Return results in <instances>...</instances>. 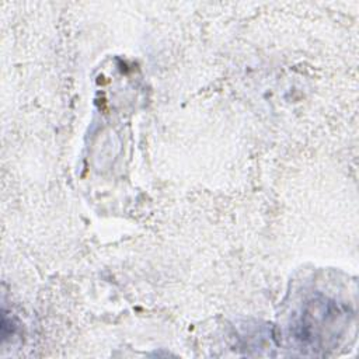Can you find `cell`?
<instances>
[{"label":"cell","instance_id":"1","mask_svg":"<svg viewBox=\"0 0 359 359\" xmlns=\"http://www.w3.org/2000/svg\"><path fill=\"white\" fill-rule=\"evenodd\" d=\"M346 311L335 302L321 299L307 302L299 323L296 324V338L314 348H323L325 337H331L332 331H338V325H344Z\"/></svg>","mask_w":359,"mask_h":359}]
</instances>
